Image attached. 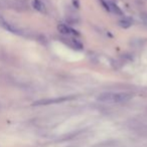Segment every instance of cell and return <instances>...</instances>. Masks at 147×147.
<instances>
[{
  "mask_svg": "<svg viewBox=\"0 0 147 147\" xmlns=\"http://www.w3.org/2000/svg\"><path fill=\"white\" fill-rule=\"evenodd\" d=\"M73 99V97L69 98V97H63V98H57V99H45V100H39L33 103L34 106H40V105H49V104H55V103H61L65 101H69Z\"/></svg>",
  "mask_w": 147,
  "mask_h": 147,
  "instance_id": "3957f363",
  "label": "cell"
},
{
  "mask_svg": "<svg viewBox=\"0 0 147 147\" xmlns=\"http://www.w3.org/2000/svg\"><path fill=\"white\" fill-rule=\"evenodd\" d=\"M101 2V4L103 5V7L105 8V10H107V11H111L110 10V6H109V3L108 2H106L105 0H99Z\"/></svg>",
  "mask_w": 147,
  "mask_h": 147,
  "instance_id": "9c48e42d",
  "label": "cell"
},
{
  "mask_svg": "<svg viewBox=\"0 0 147 147\" xmlns=\"http://www.w3.org/2000/svg\"><path fill=\"white\" fill-rule=\"evenodd\" d=\"M32 6L35 10L39 11L40 13H47V9H45V6L40 0H33L32 1Z\"/></svg>",
  "mask_w": 147,
  "mask_h": 147,
  "instance_id": "8992f818",
  "label": "cell"
},
{
  "mask_svg": "<svg viewBox=\"0 0 147 147\" xmlns=\"http://www.w3.org/2000/svg\"><path fill=\"white\" fill-rule=\"evenodd\" d=\"M71 1H73L74 7H76V8H80V2H79V0H71Z\"/></svg>",
  "mask_w": 147,
  "mask_h": 147,
  "instance_id": "30bf717a",
  "label": "cell"
},
{
  "mask_svg": "<svg viewBox=\"0 0 147 147\" xmlns=\"http://www.w3.org/2000/svg\"><path fill=\"white\" fill-rule=\"evenodd\" d=\"M0 26L2 27V28H4L5 30L9 31V32L15 33V34H19L20 33V30L15 25H13L12 23H10L9 21H7L6 19H4L1 16H0Z\"/></svg>",
  "mask_w": 147,
  "mask_h": 147,
  "instance_id": "7a4b0ae2",
  "label": "cell"
},
{
  "mask_svg": "<svg viewBox=\"0 0 147 147\" xmlns=\"http://www.w3.org/2000/svg\"><path fill=\"white\" fill-rule=\"evenodd\" d=\"M119 25H120L122 28H129V27L132 25V21L130 19H122V20L119 21Z\"/></svg>",
  "mask_w": 147,
  "mask_h": 147,
  "instance_id": "ba28073f",
  "label": "cell"
},
{
  "mask_svg": "<svg viewBox=\"0 0 147 147\" xmlns=\"http://www.w3.org/2000/svg\"><path fill=\"white\" fill-rule=\"evenodd\" d=\"M63 41H65L67 45H69L71 47L75 49H79V51H82L83 49V45L76 38H73V37H69V38H63Z\"/></svg>",
  "mask_w": 147,
  "mask_h": 147,
  "instance_id": "5b68a950",
  "label": "cell"
},
{
  "mask_svg": "<svg viewBox=\"0 0 147 147\" xmlns=\"http://www.w3.org/2000/svg\"><path fill=\"white\" fill-rule=\"evenodd\" d=\"M109 6H110V10L113 11L114 13H116V14H118V15H122L123 14V11L120 9V7H119L118 5L115 4V3L109 2Z\"/></svg>",
  "mask_w": 147,
  "mask_h": 147,
  "instance_id": "52a82bcc",
  "label": "cell"
},
{
  "mask_svg": "<svg viewBox=\"0 0 147 147\" xmlns=\"http://www.w3.org/2000/svg\"><path fill=\"white\" fill-rule=\"evenodd\" d=\"M57 30L63 35H74V36H76V35L78 36V35H80V33H79L78 31L75 30L74 28H71V27L67 26V25H65V24H59L57 25Z\"/></svg>",
  "mask_w": 147,
  "mask_h": 147,
  "instance_id": "277c9868",
  "label": "cell"
},
{
  "mask_svg": "<svg viewBox=\"0 0 147 147\" xmlns=\"http://www.w3.org/2000/svg\"><path fill=\"white\" fill-rule=\"evenodd\" d=\"M131 99V96L126 93H103L98 97V101L104 103H125Z\"/></svg>",
  "mask_w": 147,
  "mask_h": 147,
  "instance_id": "6da1fadb",
  "label": "cell"
}]
</instances>
